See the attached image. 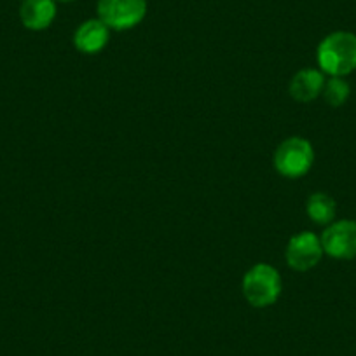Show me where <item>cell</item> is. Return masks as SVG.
<instances>
[{"label":"cell","instance_id":"6da1fadb","mask_svg":"<svg viewBox=\"0 0 356 356\" xmlns=\"http://www.w3.org/2000/svg\"><path fill=\"white\" fill-rule=\"evenodd\" d=\"M318 65L330 77H344L356 70V35L351 32H334L318 46Z\"/></svg>","mask_w":356,"mask_h":356},{"label":"cell","instance_id":"7a4b0ae2","mask_svg":"<svg viewBox=\"0 0 356 356\" xmlns=\"http://www.w3.org/2000/svg\"><path fill=\"white\" fill-rule=\"evenodd\" d=\"M282 276L269 264H257L243 276L241 290L246 302L253 307H269L282 296Z\"/></svg>","mask_w":356,"mask_h":356},{"label":"cell","instance_id":"3957f363","mask_svg":"<svg viewBox=\"0 0 356 356\" xmlns=\"http://www.w3.org/2000/svg\"><path fill=\"white\" fill-rule=\"evenodd\" d=\"M276 171L286 178H300L311 170L314 163L313 145L306 138L290 136L278 145L275 152Z\"/></svg>","mask_w":356,"mask_h":356},{"label":"cell","instance_id":"277c9868","mask_svg":"<svg viewBox=\"0 0 356 356\" xmlns=\"http://www.w3.org/2000/svg\"><path fill=\"white\" fill-rule=\"evenodd\" d=\"M147 15V0H98V18L111 30L135 29Z\"/></svg>","mask_w":356,"mask_h":356},{"label":"cell","instance_id":"5b68a950","mask_svg":"<svg viewBox=\"0 0 356 356\" xmlns=\"http://www.w3.org/2000/svg\"><path fill=\"white\" fill-rule=\"evenodd\" d=\"M321 239L314 232L304 231L293 236L285 250V260L293 271H309L320 264L323 257Z\"/></svg>","mask_w":356,"mask_h":356},{"label":"cell","instance_id":"8992f818","mask_svg":"<svg viewBox=\"0 0 356 356\" xmlns=\"http://www.w3.org/2000/svg\"><path fill=\"white\" fill-rule=\"evenodd\" d=\"M321 246L327 255L334 259L349 260L356 257V222L337 220L327 225L320 236Z\"/></svg>","mask_w":356,"mask_h":356},{"label":"cell","instance_id":"52a82bcc","mask_svg":"<svg viewBox=\"0 0 356 356\" xmlns=\"http://www.w3.org/2000/svg\"><path fill=\"white\" fill-rule=\"evenodd\" d=\"M111 39V29L100 18L81 23L74 33V46L79 53L98 54Z\"/></svg>","mask_w":356,"mask_h":356},{"label":"cell","instance_id":"ba28073f","mask_svg":"<svg viewBox=\"0 0 356 356\" xmlns=\"http://www.w3.org/2000/svg\"><path fill=\"white\" fill-rule=\"evenodd\" d=\"M19 18L23 26L33 32L49 29L56 18V0H23Z\"/></svg>","mask_w":356,"mask_h":356},{"label":"cell","instance_id":"9c48e42d","mask_svg":"<svg viewBox=\"0 0 356 356\" xmlns=\"http://www.w3.org/2000/svg\"><path fill=\"white\" fill-rule=\"evenodd\" d=\"M323 72L316 70V68H304V70H299L293 75L289 91L293 100L300 102V104H307V102L316 100L323 93Z\"/></svg>","mask_w":356,"mask_h":356},{"label":"cell","instance_id":"30bf717a","mask_svg":"<svg viewBox=\"0 0 356 356\" xmlns=\"http://www.w3.org/2000/svg\"><path fill=\"white\" fill-rule=\"evenodd\" d=\"M307 217L318 225H330L335 218V201L325 193H314L306 204Z\"/></svg>","mask_w":356,"mask_h":356},{"label":"cell","instance_id":"8fae6325","mask_svg":"<svg viewBox=\"0 0 356 356\" xmlns=\"http://www.w3.org/2000/svg\"><path fill=\"white\" fill-rule=\"evenodd\" d=\"M349 95H351V86L348 84V81H344L342 77H330L328 81H325L323 93L321 97L325 98L330 107H341L348 102Z\"/></svg>","mask_w":356,"mask_h":356},{"label":"cell","instance_id":"7c38bea8","mask_svg":"<svg viewBox=\"0 0 356 356\" xmlns=\"http://www.w3.org/2000/svg\"><path fill=\"white\" fill-rule=\"evenodd\" d=\"M60 2H74V0H60Z\"/></svg>","mask_w":356,"mask_h":356}]
</instances>
